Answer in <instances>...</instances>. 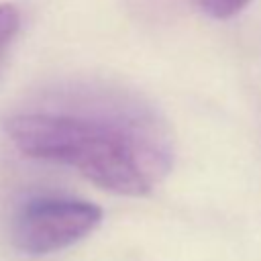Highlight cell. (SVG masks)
<instances>
[{
    "instance_id": "cell-1",
    "label": "cell",
    "mask_w": 261,
    "mask_h": 261,
    "mask_svg": "<svg viewBox=\"0 0 261 261\" xmlns=\"http://www.w3.org/2000/svg\"><path fill=\"white\" fill-rule=\"evenodd\" d=\"M27 157L75 169L122 196H145L169 171L173 145L157 110L141 96L102 82L41 90L4 120Z\"/></svg>"
},
{
    "instance_id": "cell-2",
    "label": "cell",
    "mask_w": 261,
    "mask_h": 261,
    "mask_svg": "<svg viewBox=\"0 0 261 261\" xmlns=\"http://www.w3.org/2000/svg\"><path fill=\"white\" fill-rule=\"evenodd\" d=\"M102 222V210L86 200L37 196L12 216L10 241L24 255H49L86 239Z\"/></svg>"
},
{
    "instance_id": "cell-3",
    "label": "cell",
    "mask_w": 261,
    "mask_h": 261,
    "mask_svg": "<svg viewBox=\"0 0 261 261\" xmlns=\"http://www.w3.org/2000/svg\"><path fill=\"white\" fill-rule=\"evenodd\" d=\"M20 29V12L14 4H0V63Z\"/></svg>"
},
{
    "instance_id": "cell-4",
    "label": "cell",
    "mask_w": 261,
    "mask_h": 261,
    "mask_svg": "<svg viewBox=\"0 0 261 261\" xmlns=\"http://www.w3.org/2000/svg\"><path fill=\"white\" fill-rule=\"evenodd\" d=\"M198 4L212 18L224 20V18H230V16L239 14L249 4V0H198Z\"/></svg>"
}]
</instances>
